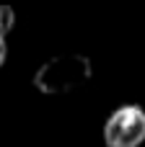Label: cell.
Wrapping results in <instances>:
<instances>
[{
	"label": "cell",
	"mask_w": 145,
	"mask_h": 147,
	"mask_svg": "<svg viewBox=\"0 0 145 147\" xmlns=\"http://www.w3.org/2000/svg\"><path fill=\"white\" fill-rule=\"evenodd\" d=\"M91 75H93V65L86 54H57L36 70L34 88L44 96H65L86 85Z\"/></svg>",
	"instance_id": "1"
},
{
	"label": "cell",
	"mask_w": 145,
	"mask_h": 147,
	"mask_svg": "<svg viewBox=\"0 0 145 147\" xmlns=\"http://www.w3.org/2000/svg\"><path fill=\"white\" fill-rule=\"evenodd\" d=\"M145 142V109L138 103H125L114 109L104 124L106 147H140Z\"/></svg>",
	"instance_id": "2"
},
{
	"label": "cell",
	"mask_w": 145,
	"mask_h": 147,
	"mask_svg": "<svg viewBox=\"0 0 145 147\" xmlns=\"http://www.w3.org/2000/svg\"><path fill=\"white\" fill-rule=\"evenodd\" d=\"M16 26V10L5 3H0V36H8Z\"/></svg>",
	"instance_id": "3"
},
{
	"label": "cell",
	"mask_w": 145,
	"mask_h": 147,
	"mask_svg": "<svg viewBox=\"0 0 145 147\" xmlns=\"http://www.w3.org/2000/svg\"><path fill=\"white\" fill-rule=\"evenodd\" d=\"M5 57H8V44H5V36H0V67L5 65Z\"/></svg>",
	"instance_id": "4"
}]
</instances>
